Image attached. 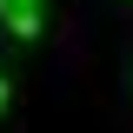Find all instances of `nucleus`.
<instances>
[{
	"instance_id": "obj_1",
	"label": "nucleus",
	"mask_w": 133,
	"mask_h": 133,
	"mask_svg": "<svg viewBox=\"0 0 133 133\" xmlns=\"http://www.w3.org/2000/svg\"><path fill=\"white\" fill-rule=\"evenodd\" d=\"M0 20L20 33V40H33L40 33V0H0Z\"/></svg>"
},
{
	"instance_id": "obj_2",
	"label": "nucleus",
	"mask_w": 133,
	"mask_h": 133,
	"mask_svg": "<svg viewBox=\"0 0 133 133\" xmlns=\"http://www.w3.org/2000/svg\"><path fill=\"white\" fill-rule=\"evenodd\" d=\"M0 113H7V80H0Z\"/></svg>"
}]
</instances>
